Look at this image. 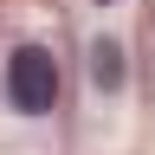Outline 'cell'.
Listing matches in <instances>:
<instances>
[{"instance_id": "obj_2", "label": "cell", "mask_w": 155, "mask_h": 155, "mask_svg": "<svg viewBox=\"0 0 155 155\" xmlns=\"http://www.w3.org/2000/svg\"><path fill=\"white\" fill-rule=\"evenodd\" d=\"M104 7H110V0H104Z\"/></svg>"}, {"instance_id": "obj_1", "label": "cell", "mask_w": 155, "mask_h": 155, "mask_svg": "<svg viewBox=\"0 0 155 155\" xmlns=\"http://www.w3.org/2000/svg\"><path fill=\"white\" fill-rule=\"evenodd\" d=\"M7 104L19 116H45L58 104V58L45 45H19L7 58Z\"/></svg>"}]
</instances>
